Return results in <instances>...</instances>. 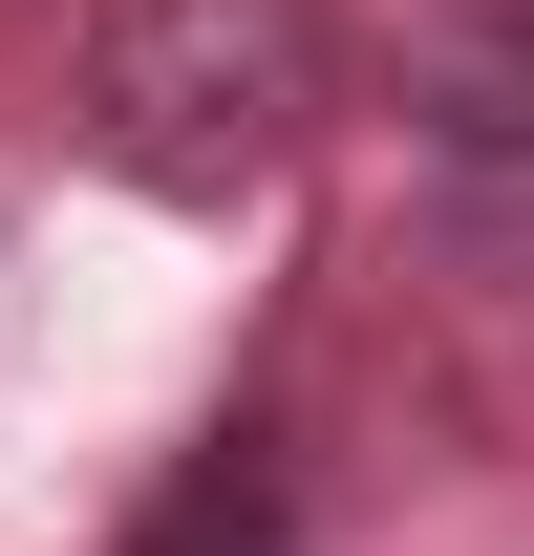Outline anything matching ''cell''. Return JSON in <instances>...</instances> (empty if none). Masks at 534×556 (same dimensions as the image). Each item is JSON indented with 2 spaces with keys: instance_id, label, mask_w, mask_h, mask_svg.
I'll return each instance as SVG.
<instances>
[{
  "instance_id": "obj_1",
  "label": "cell",
  "mask_w": 534,
  "mask_h": 556,
  "mask_svg": "<svg viewBox=\"0 0 534 556\" xmlns=\"http://www.w3.org/2000/svg\"><path fill=\"white\" fill-rule=\"evenodd\" d=\"M86 129H107L129 193L236 214L278 150L321 129V0H129L107 65H86Z\"/></svg>"
},
{
  "instance_id": "obj_3",
  "label": "cell",
  "mask_w": 534,
  "mask_h": 556,
  "mask_svg": "<svg viewBox=\"0 0 534 556\" xmlns=\"http://www.w3.org/2000/svg\"><path fill=\"white\" fill-rule=\"evenodd\" d=\"M150 556H278V492H257V471H193V492H171V535H150Z\"/></svg>"
},
{
  "instance_id": "obj_2",
  "label": "cell",
  "mask_w": 534,
  "mask_h": 556,
  "mask_svg": "<svg viewBox=\"0 0 534 556\" xmlns=\"http://www.w3.org/2000/svg\"><path fill=\"white\" fill-rule=\"evenodd\" d=\"M406 129L470 150V172H534V0H449L406 43Z\"/></svg>"
}]
</instances>
